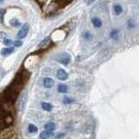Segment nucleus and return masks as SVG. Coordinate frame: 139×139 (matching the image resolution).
Segmentation results:
<instances>
[{
  "label": "nucleus",
  "mask_w": 139,
  "mask_h": 139,
  "mask_svg": "<svg viewBox=\"0 0 139 139\" xmlns=\"http://www.w3.org/2000/svg\"><path fill=\"white\" fill-rule=\"evenodd\" d=\"M110 38H113V39H117V38H118V30L115 29V30H113L112 31H111Z\"/></svg>",
  "instance_id": "obj_16"
},
{
  "label": "nucleus",
  "mask_w": 139,
  "mask_h": 139,
  "mask_svg": "<svg viewBox=\"0 0 139 139\" xmlns=\"http://www.w3.org/2000/svg\"><path fill=\"white\" fill-rule=\"evenodd\" d=\"M74 100L71 98V97H65L64 98V100H63V103H65V104H69V103H73Z\"/></svg>",
  "instance_id": "obj_17"
},
{
  "label": "nucleus",
  "mask_w": 139,
  "mask_h": 139,
  "mask_svg": "<svg viewBox=\"0 0 139 139\" xmlns=\"http://www.w3.org/2000/svg\"><path fill=\"white\" fill-rule=\"evenodd\" d=\"M41 105H42V108L43 109H44V110L46 111H50L52 109V104L50 103H46V102H43L42 103H41Z\"/></svg>",
  "instance_id": "obj_11"
},
{
  "label": "nucleus",
  "mask_w": 139,
  "mask_h": 139,
  "mask_svg": "<svg viewBox=\"0 0 139 139\" xmlns=\"http://www.w3.org/2000/svg\"><path fill=\"white\" fill-rule=\"evenodd\" d=\"M40 139H41V138H40Z\"/></svg>",
  "instance_id": "obj_25"
},
{
  "label": "nucleus",
  "mask_w": 139,
  "mask_h": 139,
  "mask_svg": "<svg viewBox=\"0 0 139 139\" xmlns=\"http://www.w3.org/2000/svg\"><path fill=\"white\" fill-rule=\"evenodd\" d=\"M6 38L7 35L5 32H0V38H4V40H5V39H6Z\"/></svg>",
  "instance_id": "obj_20"
},
{
  "label": "nucleus",
  "mask_w": 139,
  "mask_h": 139,
  "mask_svg": "<svg viewBox=\"0 0 139 139\" xmlns=\"http://www.w3.org/2000/svg\"><path fill=\"white\" fill-rule=\"evenodd\" d=\"M50 38H44V40H42L40 43H39L38 48H40V49H45L49 45H50Z\"/></svg>",
  "instance_id": "obj_8"
},
{
  "label": "nucleus",
  "mask_w": 139,
  "mask_h": 139,
  "mask_svg": "<svg viewBox=\"0 0 139 139\" xmlns=\"http://www.w3.org/2000/svg\"><path fill=\"white\" fill-rule=\"evenodd\" d=\"M15 49L13 47H6V48H3L1 50V55L4 57H7L11 55L12 52H14Z\"/></svg>",
  "instance_id": "obj_6"
},
{
  "label": "nucleus",
  "mask_w": 139,
  "mask_h": 139,
  "mask_svg": "<svg viewBox=\"0 0 139 139\" xmlns=\"http://www.w3.org/2000/svg\"><path fill=\"white\" fill-rule=\"evenodd\" d=\"M54 85V80L50 77H45L44 79V86L47 89H50Z\"/></svg>",
  "instance_id": "obj_7"
},
{
  "label": "nucleus",
  "mask_w": 139,
  "mask_h": 139,
  "mask_svg": "<svg viewBox=\"0 0 139 139\" xmlns=\"http://www.w3.org/2000/svg\"><path fill=\"white\" fill-rule=\"evenodd\" d=\"M11 136H12V132L9 128L4 129L0 132V139H11Z\"/></svg>",
  "instance_id": "obj_4"
},
{
  "label": "nucleus",
  "mask_w": 139,
  "mask_h": 139,
  "mask_svg": "<svg viewBox=\"0 0 139 139\" xmlns=\"http://www.w3.org/2000/svg\"><path fill=\"white\" fill-rule=\"evenodd\" d=\"M4 44H5V45H11V44H13V41H11V39H5L4 40Z\"/></svg>",
  "instance_id": "obj_18"
},
{
  "label": "nucleus",
  "mask_w": 139,
  "mask_h": 139,
  "mask_svg": "<svg viewBox=\"0 0 139 139\" xmlns=\"http://www.w3.org/2000/svg\"><path fill=\"white\" fill-rule=\"evenodd\" d=\"M29 29H30V26H29L28 23H24V24L21 27L20 30L18 31V32H17V38L22 39L23 38H25L29 31Z\"/></svg>",
  "instance_id": "obj_3"
},
{
  "label": "nucleus",
  "mask_w": 139,
  "mask_h": 139,
  "mask_svg": "<svg viewBox=\"0 0 139 139\" xmlns=\"http://www.w3.org/2000/svg\"><path fill=\"white\" fill-rule=\"evenodd\" d=\"M91 35L90 34L89 32H85V38L86 39H89L90 38H91Z\"/></svg>",
  "instance_id": "obj_22"
},
{
  "label": "nucleus",
  "mask_w": 139,
  "mask_h": 139,
  "mask_svg": "<svg viewBox=\"0 0 139 139\" xmlns=\"http://www.w3.org/2000/svg\"><path fill=\"white\" fill-rule=\"evenodd\" d=\"M23 44V43L21 42V41H19V40H17V41H14L13 42V45L16 46V47H19V46H21Z\"/></svg>",
  "instance_id": "obj_19"
},
{
  "label": "nucleus",
  "mask_w": 139,
  "mask_h": 139,
  "mask_svg": "<svg viewBox=\"0 0 139 139\" xmlns=\"http://www.w3.org/2000/svg\"><path fill=\"white\" fill-rule=\"evenodd\" d=\"M44 129H45V130H47V131L52 132L56 129V124L53 122H48L44 124Z\"/></svg>",
  "instance_id": "obj_9"
},
{
  "label": "nucleus",
  "mask_w": 139,
  "mask_h": 139,
  "mask_svg": "<svg viewBox=\"0 0 139 139\" xmlns=\"http://www.w3.org/2000/svg\"><path fill=\"white\" fill-rule=\"evenodd\" d=\"M96 0H87V5H91V4L92 3H94V2H95Z\"/></svg>",
  "instance_id": "obj_23"
},
{
  "label": "nucleus",
  "mask_w": 139,
  "mask_h": 139,
  "mask_svg": "<svg viewBox=\"0 0 139 139\" xmlns=\"http://www.w3.org/2000/svg\"><path fill=\"white\" fill-rule=\"evenodd\" d=\"M92 23L94 26L97 27V28H99V27L102 26V21L99 18H97V17H94L92 19Z\"/></svg>",
  "instance_id": "obj_13"
},
{
  "label": "nucleus",
  "mask_w": 139,
  "mask_h": 139,
  "mask_svg": "<svg viewBox=\"0 0 139 139\" xmlns=\"http://www.w3.org/2000/svg\"><path fill=\"white\" fill-rule=\"evenodd\" d=\"M4 1H5V0H0V4H1V3H3Z\"/></svg>",
  "instance_id": "obj_24"
},
{
  "label": "nucleus",
  "mask_w": 139,
  "mask_h": 139,
  "mask_svg": "<svg viewBox=\"0 0 139 139\" xmlns=\"http://www.w3.org/2000/svg\"><path fill=\"white\" fill-rule=\"evenodd\" d=\"M57 77L61 81H64L68 78V73L63 69H58L57 71Z\"/></svg>",
  "instance_id": "obj_5"
},
{
  "label": "nucleus",
  "mask_w": 139,
  "mask_h": 139,
  "mask_svg": "<svg viewBox=\"0 0 139 139\" xmlns=\"http://www.w3.org/2000/svg\"><path fill=\"white\" fill-rule=\"evenodd\" d=\"M64 133H59V134L56 136V139H60V138L64 137Z\"/></svg>",
  "instance_id": "obj_21"
},
{
  "label": "nucleus",
  "mask_w": 139,
  "mask_h": 139,
  "mask_svg": "<svg viewBox=\"0 0 139 139\" xmlns=\"http://www.w3.org/2000/svg\"><path fill=\"white\" fill-rule=\"evenodd\" d=\"M28 130L30 133H37L38 132V127H37L36 125L31 124L28 125Z\"/></svg>",
  "instance_id": "obj_14"
},
{
  "label": "nucleus",
  "mask_w": 139,
  "mask_h": 139,
  "mask_svg": "<svg viewBox=\"0 0 139 139\" xmlns=\"http://www.w3.org/2000/svg\"><path fill=\"white\" fill-rule=\"evenodd\" d=\"M114 11H115V12H116L117 15H119L120 13H122L123 8H122V6H121V5H115V6H114Z\"/></svg>",
  "instance_id": "obj_15"
},
{
  "label": "nucleus",
  "mask_w": 139,
  "mask_h": 139,
  "mask_svg": "<svg viewBox=\"0 0 139 139\" xmlns=\"http://www.w3.org/2000/svg\"><path fill=\"white\" fill-rule=\"evenodd\" d=\"M39 136H40L41 139H48V138L51 137V136H53V133L45 130V131H43L42 133H41Z\"/></svg>",
  "instance_id": "obj_10"
},
{
  "label": "nucleus",
  "mask_w": 139,
  "mask_h": 139,
  "mask_svg": "<svg viewBox=\"0 0 139 139\" xmlns=\"http://www.w3.org/2000/svg\"><path fill=\"white\" fill-rule=\"evenodd\" d=\"M58 92H60V93H66L67 92V91H68L67 85H63V84H60V85H58Z\"/></svg>",
  "instance_id": "obj_12"
},
{
  "label": "nucleus",
  "mask_w": 139,
  "mask_h": 139,
  "mask_svg": "<svg viewBox=\"0 0 139 139\" xmlns=\"http://www.w3.org/2000/svg\"><path fill=\"white\" fill-rule=\"evenodd\" d=\"M26 101H27V93L26 91H23L21 94V96L19 97L17 103V109L18 111H23L24 109L25 104H26Z\"/></svg>",
  "instance_id": "obj_1"
},
{
  "label": "nucleus",
  "mask_w": 139,
  "mask_h": 139,
  "mask_svg": "<svg viewBox=\"0 0 139 139\" xmlns=\"http://www.w3.org/2000/svg\"><path fill=\"white\" fill-rule=\"evenodd\" d=\"M56 59L58 63L66 65V64H68L70 62V56L68 53H66V52H64V53L58 54Z\"/></svg>",
  "instance_id": "obj_2"
}]
</instances>
